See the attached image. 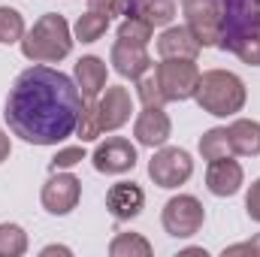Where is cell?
<instances>
[{
    "label": "cell",
    "mask_w": 260,
    "mask_h": 257,
    "mask_svg": "<svg viewBox=\"0 0 260 257\" xmlns=\"http://www.w3.org/2000/svg\"><path fill=\"white\" fill-rule=\"evenodd\" d=\"M200 154L203 160H218V157H230L233 154V145H230V136L227 127H212L200 136Z\"/></svg>",
    "instance_id": "7402d4cb"
},
{
    "label": "cell",
    "mask_w": 260,
    "mask_h": 257,
    "mask_svg": "<svg viewBox=\"0 0 260 257\" xmlns=\"http://www.w3.org/2000/svg\"><path fill=\"white\" fill-rule=\"evenodd\" d=\"M133 115V97L124 85H106L97 100V118L103 133H115L130 121Z\"/></svg>",
    "instance_id": "30bf717a"
},
{
    "label": "cell",
    "mask_w": 260,
    "mask_h": 257,
    "mask_svg": "<svg viewBox=\"0 0 260 257\" xmlns=\"http://www.w3.org/2000/svg\"><path fill=\"white\" fill-rule=\"evenodd\" d=\"M27 251V233L18 224H0V257H21Z\"/></svg>",
    "instance_id": "cb8c5ba5"
},
{
    "label": "cell",
    "mask_w": 260,
    "mask_h": 257,
    "mask_svg": "<svg viewBox=\"0 0 260 257\" xmlns=\"http://www.w3.org/2000/svg\"><path fill=\"white\" fill-rule=\"evenodd\" d=\"M43 254H70V248H64V245H46Z\"/></svg>",
    "instance_id": "836d02e7"
},
{
    "label": "cell",
    "mask_w": 260,
    "mask_h": 257,
    "mask_svg": "<svg viewBox=\"0 0 260 257\" xmlns=\"http://www.w3.org/2000/svg\"><path fill=\"white\" fill-rule=\"evenodd\" d=\"M194 176V160L185 148H176V145H160L154 151V157L148 160V179L157 185V188H179L185 185L188 179Z\"/></svg>",
    "instance_id": "52a82bcc"
},
{
    "label": "cell",
    "mask_w": 260,
    "mask_h": 257,
    "mask_svg": "<svg viewBox=\"0 0 260 257\" xmlns=\"http://www.w3.org/2000/svg\"><path fill=\"white\" fill-rule=\"evenodd\" d=\"M194 100L206 115L233 118L236 112L245 109L248 91H245V82L236 73H230V70H206V73H200V85H197Z\"/></svg>",
    "instance_id": "3957f363"
},
{
    "label": "cell",
    "mask_w": 260,
    "mask_h": 257,
    "mask_svg": "<svg viewBox=\"0 0 260 257\" xmlns=\"http://www.w3.org/2000/svg\"><path fill=\"white\" fill-rule=\"evenodd\" d=\"M145 206V191L136 182H118L106 191V209L115 221H133Z\"/></svg>",
    "instance_id": "4fadbf2b"
},
{
    "label": "cell",
    "mask_w": 260,
    "mask_h": 257,
    "mask_svg": "<svg viewBox=\"0 0 260 257\" xmlns=\"http://www.w3.org/2000/svg\"><path fill=\"white\" fill-rule=\"evenodd\" d=\"M136 94H139L142 106H167V97H164V91H160L154 73H151V76L145 73V76L136 79Z\"/></svg>",
    "instance_id": "4316f807"
},
{
    "label": "cell",
    "mask_w": 260,
    "mask_h": 257,
    "mask_svg": "<svg viewBox=\"0 0 260 257\" xmlns=\"http://www.w3.org/2000/svg\"><path fill=\"white\" fill-rule=\"evenodd\" d=\"M227 136H230L233 154H239V157H257L260 154V121L236 118V121H230Z\"/></svg>",
    "instance_id": "e0dca14e"
},
{
    "label": "cell",
    "mask_w": 260,
    "mask_h": 257,
    "mask_svg": "<svg viewBox=\"0 0 260 257\" xmlns=\"http://www.w3.org/2000/svg\"><path fill=\"white\" fill-rule=\"evenodd\" d=\"M109 24H112V18H106L103 12L88 9V12H82V15H79V21H76L73 34H76V40H79V43H97V40L109 30Z\"/></svg>",
    "instance_id": "ffe728a7"
},
{
    "label": "cell",
    "mask_w": 260,
    "mask_h": 257,
    "mask_svg": "<svg viewBox=\"0 0 260 257\" xmlns=\"http://www.w3.org/2000/svg\"><path fill=\"white\" fill-rule=\"evenodd\" d=\"M200 43L188 27H167L157 37V55L160 58H194L200 55Z\"/></svg>",
    "instance_id": "2e32d148"
},
{
    "label": "cell",
    "mask_w": 260,
    "mask_h": 257,
    "mask_svg": "<svg viewBox=\"0 0 260 257\" xmlns=\"http://www.w3.org/2000/svg\"><path fill=\"white\" fill-rule=\"evenodd\" d=\"M73 52V34L64 15L46 12L21 37V55L30 64H61Z\"/></svg>",
    "instance_id": "7a4b0ae2"
},
{
    "label": "cell",
    "mask_w": 260,
    "mask_h": 257,
    "mask_svg": "<svg viewBox=\"0 0 260 257\" xmlns=\"http://www.w3.org/2000/svg\"><path fill=\"white\" fill-rule=\"evenodd\" d=\"M127 15L142 18L151 27H167L176 18V3L173 0H133L127 9Z\"/></svg>",
    "instance_id": "ac0fdd59"
},
{
    "label": "cell",
    "mask_w": 260,
    "mask_h": 257,
    "mask_svg": "<svg viewBox=\"0 0 260 257\" xmlns=\"http://www.w3.org/2000/svg\"><path fill=\"white\" fill-rule=\"evenodd\" d=\"M109 61H112V67H115L118 76L133 79V82L151 70L148 46H133V43H121V40H115V46H112V52H109Z\"/></svg>",
    "instance_id": "5bb4252c"
},
{
    "label": "cell",
    "mask_w": 260,
    "mask_h": 257,
    "mask_svg": "<svg viewBox=\"0 0 260 257\" xmlns=\"http://www.w3.org/2000/svg\"><path fill=\"white\" fill-rule=\"evenodd\" d=\"M88 9L103 12L106 18H115V15H127L130 0H88Z\"/></svg>",
    "instance_id": "f1b7e54d"
},
{
    "label": "cell",
    "mask_w": 260,
    "mask_h": 257,
    "mask_svg": "<svg viewBox=\"0 0 260 257\" xmlns=\"http://www.w3.org/2000/svg\"><path fill=\"white\" fill-rule=\"evenodd\" d=\"M230 49L236 52V58L248 67H260V21L245 24L233 40H230Z\"/></svg>",
    "instance_id": "d6986e66"
},
{
    "label": "cell",
    "mask_w": 260,
    "mask_h": 257,
    "mask_svg": "<svg viewBox=\"0 0 260 257\" xmlns=\"http://www.w3.org/2000/svg\"><path fill=\"white\" fill-rule=\"evenodd\" d=\"M236 254H251V257H260V233L248 242H236V245H227L224 248V257H236Z\"/></svg>",
    "instance_id": "4dcf8cb0"
},
{
    "label": "cell",
    "mask_w": 260,
    "mask_h": 257,
    "mask_svg": "<svg viewBox=\"0 0 260 257\" xmlns=\"http://www.w3.org/2000/svg\"><path fill=\"white\" fill-rule=\"evenodd\" d=\"M245 182V173L239 167V160L233 157H218V160H209V170H206V188L215 197H233L239 194Z\"/></svg>",
    "instance_id": "7c38bea8"
},
{
    "label": "cell",
    "mask_w": 260,
    "mask_h": 257,
    "mask_svg": "<svg viewBox=\"0 0 260 257\" xmlns=\"http://www.w3.org/2000/svg\"><path fill=\"white\" fill-rule=\"evenodd\" d=\"M151 242L142 233H118L109 242V254L112 257H151Z\"/></svg>",
    "instance_id": "44dd1931"
},
{
    "label": "cell",
    "mask_w": 260,
    "mask_h": 257,
    "mask_svg": "<svg viewBox=\"0 0 260 257\" xmlns=\"http://www.w3.org/2000/svg\"><path fill=\"white\" fill-rule=\"evenodd\" d=\"M154 79L167 97V103H182L191 100L200 85V67L194 58H160V64H154Z\"/></svg>",
    "instance_id": "5b68a950"
},
{
    "label": "cell",
    "mask_w": 260,
    "mask_h": 257,
    "mask_svg": "<svg viewBox=\"0 0 260 257\" xmlns=\"http://www.w3.org/2000/svg\"><path fill=\"white\" fill-rule=\"evenodd\" d=\"M245 6H248L251 18H254V21H260V0H245Z\"/></svg>",
    "instance_id": "d6a6232c"
},
{
    "label": "cell",
    "mask_w": 260,
    "mask_h": 257,
    "mask_svg": "<svg viewBox=\"0 0 260 257\" xmlns=\"http://www.w3.org/2000/svg\"><path fill=\"white\" fill-rule=\"evenodd\" d=\"M151 34H154V27L145 24L142 18H133V15H127L121 21V27H118V40L121 43H133V46H148Z\"/></svg>",
    "instance_id": "484cf974"
},
{
    "label": "cell",
    "mask_w": 260,
    "mask_h": 257,
    "mask_svg": "<svg viewBox=\"0 0 260 257\" xmlns=\"http://www.w3.org/2000/svg\"><path fill=\"white\" fill-rule=\"evenodd\" d=\"M73 82H76V88L85 100H97L106 88V61L97 58V55L79 58L76 70H73Z\"/></svg>",
    "instance_id": "9a60e30c"
},
{
    "label": "cell",
    "mask_w": 260,
    "mask_h": 257,
    "mask_svg": "<svg viewBox=\"0 0 260 257\" xmlns=\"http://www.w3.org/2000/svg\"><path fill=\"white\" fill-rule=\"evenodd\" d=\"M9 154H12V142H9V133L0 127V164H3V160H9Z\"/></svg>",
    "instance_id": "1f68e13d"
},
{
    "label": "cell",
    "mask_w": 260,
    "mask_h": 257,
    "mask_svg": "<svg viewBox=\"0 0 260 257\" xmlns=\"http://www.w3.org/2000/svg\"><path fill=\"white\" fill-rule=\"evenodd\" d=\"M24 37V18L15 6H0V43L3 46H12V43H21Z\"/></svg>",
    "instance_id": "603a6c76"
},
{
    "label": "cell",
    "mask_w": 260,
    "mask_h": 257,
    "mask_svg": "<svg viewBox=\"0 0 260 257\" xmlns=\"http://www.w3.org/2000/svg\"><path fill=\"white\" fill-rule=\"evenodd\" d=\"M100 118H97V100H85L82 112H79V121H76V136L82 142H94L100 136Z\"/></svg>",
    "instance_id": "d4e9b609"
},
{
    "label": "cell",
    "mask_w": 260,
    "mask_h": 257,
    "mask_svg": "<svg viewBox=\"0 0 260 257\" xmlns=\"http://www.w3.org/2000/svg\"><path fill=\"white\" fill-rule=\"evenodd\" d=\"M160 224L173 239H191L206 224V209H203V203L197 197L179 194V197L167 200V206L160 212Z\"/></svg>",
    "instance_id": "8992f818"
},
{
    "label": "cell",
    "mask_w": 260,
    "mask_h": 257,
    "mask_svg": "<svg viewBox=\"0 0 260 257\" xmlns=\"http://www.w3.org/2000/svg\"><path fill=\"white\" fill-rule=\"evenodd\" d=\"M133 136L145 148H160L173 136V121L164 112V106H142V112L133 121Z\"/></svg>",
    "instance_id": "8fae6325"
},
{
    "label": "cell",
    "mask_w": 260,
    "mask_h": 257,
    "mask_svg": "<svg viewBox=\"0 0 260 257\" xmlns=\"http://www.w3.org/2000/svg\"><path fill=\"white\" fill-rule=\"evenodd\" d=\"M79 200H82V182L67 170L52 173L40 191V203L49 215H70L79 206Z\"/></svg>",
    "instance_id": "ba28073f"
},
{
    "label": "cell",
    "mask_w": 260,
    "mask_h": 257,
    "mask_svg": "<svg viewBox=\"0 0 260 257\" xmlns=\"http://www.w3.org/2000/svg\"><path fill=\"white\" fill-rule=\"evenodd\" d=\"M85 97L76 82L46 64H34L12 82L3 106V118L15 136L30 145H58L76 133Z\"/></svg>",
    "instance_id": "6da1fadb"
},
{
    "label": "cell",
    "mask_w": 260,
    "mask_h": 257,
    "mask_svg": "<svg viewBox=\"0 0 260 257\" xmlns=\"http://www.w3.org/2000/svg\"><path fill=\"white\" fill-rule=\"evenodd\" d=\"M185 27L197 37L203 49L221 46L227 30V0H182Z\"/></svg>",
    "instance_id": "277c9868"
},
{
    "label": "cell",
    "mask_w": 260,
    "mask_h": 257,
    "mask_svg": "<svg viewBox=\"0 0 260 257\" xmlns=\"http://www.w3.org/2000/svg\"><path fill=\"white\" fill-rule=\"evenodd\" d=\"M88 154H85V145H70V148H61L52 160H49V170L58 173V170H73L76 164H82Z\"/></svg>",
    "instance_id": "83f0119b"
},
{
    "label": "cell",
    "mask_w": 260,
    "mask_h": 257,
    "mask_svg": "<svg viewBox=\"0 0 260 257\" xmlns=\"http://www.w3.org/2000/svg\"><path fill=\"white\" fill-rule=\"evenodd\" d=\"M139 154H136V145L124 139V136H109L106 142H100L91 154V164L97 173L103 176H124L136 167Z\"/></svg>",
    "instance_id": "9c48e42d"
},
{
    "label": "cell",
    "mask_w": 260,
    "mask_h": 257,
    "mask_svg": "<svg viewBox=\"0 0 260 257\" xmlns=\"http://www.w3.org/2000/svg\"><path fill=\"white\" fill-rule=\"evenodd\" d=\"M245 212H248L251 221L260 224V179H254L251 188H248V194H245Z\"/></svg>",
    "instance_id": "f546056e"
}]
</instances>
